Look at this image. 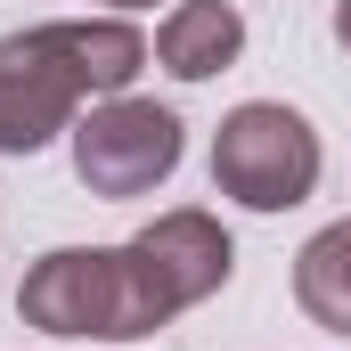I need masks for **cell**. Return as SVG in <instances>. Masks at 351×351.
<instances>
[{
    "label": "cell",
    "instance_id": "obj_1",
    "mask_svg": "<svg viewBox=\"0 0 351 351\" xmlns=\"http://www.w3.org/2000/svg\"><path fill=\"white\" fill-rule=\"evenodd\" d=\"M147 66V33L131 16H58L0 41V156H41L82 106L123 98Z\"/></svg>",
    "mask_w": 351,
    "mask_h": 351
},
{
    "label": "cell",
    "instance_id": "obj_2",
    "mask_svg": "<svg viewBox=\"0 0 351 351\" xmlns=\"http://www.w3.org/2000/svg\"><path fill=\"white\" fill-rule=\"evenodd\" d=\"M16 319L66 343H147L156 327H172V311L156 302L147 269L131 245H58L25 269L16 286Z\"/></svg>",
    "mask_w": 351,
    "mask_h": 351
},
{
    "label": "cell",
    "instance_id": "obj_3",
    "mask_svg": "<svg viewBox=\"0 0 351 351\" xmlns=\"http://www.w3.org/2000/svg\"><path fill=\"white\" fill-rule=\"evenodd\" d=\"M319 172H327L319 131L294 106H278V98H245L213 131V188L237 196L245 213H294L319 188Z\"/></svg>",
    "mask_w": 351,
    "mask_h": 351
},
{
    "label": "cell",
    "instance_id": "obj_4",
    "mask_svg": "<svg viewBox=\"0 0 351 351\" xmlns=\"http://www.w3.org/2000/svg\"><path fill=\"white\" fill-rule=\"evenodd\" d=\"M180 172V114L156 98H98L82 123H74V180L90 196L123 204V196H147Z\"/></svg>",
    "mask_w": 351,
    "mask_h": 351
},
{
    "label": "cell",
    "instance_id": "obj_5",
    "mask_svg": "<svg viewBox=\"0 0 351 351\" xmlns=\"http://www.w3.org/2000/svg\"><path fill=\"white\" fill-rule=\"evenodd\" d=\"M131 254L147 269V286H156V302L164 311H196L204 294H221L229 286V269H237V245H229V229L213 221V213H196V204H172V213H156L139 237H131Z\"/></svg>",
    "mask_w": 351,
    "mask_h": 351
},
{
    "label": "cell",
    "instance_id": "obj_6",
    "mask_svg": "<svg viewBox=\"0 0 351 351\" xmlns=\"http://www.w3.org/2000/svg\"><path fill=\"white\" fill-rule=\"evenodd\" d=\"M237 49H245V16H237L229 0H180L172 16L156 25V66H164L172 82H213V74H229Z\"/></svg>",
    "mask_w": 351,
    "mask_h": 351
},
{
    "label": "cell",
    "instance_id": "obj_7",
    "mask_svg": "<svg viewBox=\"0 0 351 351\" xmlns=\"http://www.w3.org/2000/svg\"><path fill=\"white\" fill-rule=\"evenodd\" d=\"M294 302L311 327L351 335V221H327L302 254H294Z\"/></svg>",
    "mask_w": 351,
    "mask_h": 351
},
{
    "label": "cell",
    "instance_id": "obj_8",
    "mask_svg": "<svg viewBox=\"0 0 351 351\" xmlns=\"http://www.w3.org/2000/svg\"><path fill=\"white\" fill-rule=\"evenodd\" d=\"M335 41L351 49V0H335Z\"/></svg>",
    "mask_w": 351,
    "mask_h": 351
},
{
    "label": "cell",
    "instance_id": "obj_9",
    "mask_svg": "<svg viewBox=\"0 0 351 351\" xmlns=\"http://www.w3.org/2000/svg\"><path fill=\"white\" fill-rule=\"evenodd\" d=\"M106 8H156V0H106Z\"/></svg>",
    "mask_w": 351,
    "mask_h": 351
}]
</instances>
